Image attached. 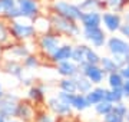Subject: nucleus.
Returning a JSON list of instances; mask_svg holds the SVG:
<instances>
[{
  "label": "nucleus",
  "mask_w": 129,
  "mask_h": 122,
  "mask_svg": "<svg viewBox=\"0 0 129 122\" xmlns=\"http://www.w3.org/2000/svg\"><path fill=\"white\" fill-rule=\"evenodd\" d=\"M56 10L59 12L60 16H63L66 19H70V20H79L82 19V10L79 9L78 6L75 5H70L68 2H63V0H60V2H56L55 5Z\"/></svg>",
  "instance_id": "f257e3e1"
},
{
  "label": "nucleus",
  "mask_w": 129,
  "mask_h": 122,
  "mask_svg": "<svg viewBox=\"0 0 129 122\" xmlns=\"http://www.w3.org/2000/svg\"><path fill=\"white\" fill-rule=\"evenodd\" d=\"M108 47L112 55H119L129 59V42L119 38H111L108 40Z\"/></svg>",
  "instance_id": "f03ea898"
},
{
  "label": "nucleus",
  "mask_w": 129,
  "mask_h": 122,
  "mask_svg": "<svg viewBox=\"0 0 129 122\" xmlns=\"http://www.w3.org/2000/svg\"><path fill=\"white\" fill-rule=\"evenodd\" d=\"M80 66H82L83 75L86 76L92 83H101L102 80H103L105 72L98 65H88V63H85V65H80Z\"/></svg>",
  "instance_id": "7ed1b4c3"
},
{
  "label": "nucleus",
  "mask_w": 129,
  "mask_h": 122,
  "mask_svg": "<svg viewBox=\"0 0 129 122\" xmlns=\"http://www.w3.org/2000/svg\"><path fill=\"white\" fill-rule=\"evenodd\" d=\"M83 33H85V38L88 39L95 47H102L105 45V33L99 29V26H95V27H85Z\"/></svg>",
  "instance_id": "20e7f679"
},
{
  "label": "nucleus",
  "mask_w": 129,
  "mask_h": 122,
  "mask_svg": "<svg viewBox=\"0 0 129 122\" xmlns=\"http://www.w3.org/2000/svg\"><path fill=\"white\" fill-rule=\"evenodd\" d=\"M53 22H55L56 29L60 30V32H64V33H68V35H73V36L79 35V27L70 19H66L63 16H60V17H55Z\"/></svg>",
  "instance_id": "39448f33"
},
{
  "label": "nucleus",
  "mask_w": 129,
  "mask_h": 122,
  "mask_svg": "<svg viewBox=\"0 0 129 122\" xmlns=\"http://www.w3.org/2000/svg\"><path fill=\"white\" fill-rule=\"evenodd\" d=\"M82 23L85 27H95V26H99L102 22V16L98 10H89L86 13L82 14Z\"/></svg>",
  "instance_id": "423d86ee"
},
{
  "label": "nucleus",
  "mask_w": 129,
  "mask_h": 122,
  "mask_svg": "<svg viewBox=\"0 0 129 122\" xmlns=\"http://www.w3.org/2000/svg\"><path fill=\"white\" fill-rule=\"evenodd\" d=\"M102 20L105 23V27L109 32H116L122 26V23H120V16L116 13H105L102 16Z\"/></svg>",
  "instance_id": "0eeeda50"
},
{
  "label": "nucleus",
  "mask_w": 129,
  "mask_h": 122,
  "mask_svg": "<svg viewBox=\"0 0 129 122\" xmlns=\"http://www.w3.org/2000/svg\"><path fill=\"white\" fill-rule=\"evenodd\" d=\"M0 112L3 115H14L17 113V105H16V99L12 96L2 99L0 101Z\"/></svg>",
  "instance_id": "6e6552de"
},
{
  "label": "nucleus",
  "mask_w": 129,
  "mask_h": 122,
  "mask_svg": "<svg viewBox=\"0 0 129 122\" xmlns=\"http://www.w3.org/2000/svg\"><path fill=\"white\" fill-rule=\"evenodd\" d=\"M106 92L108 90L105 88H96V89H90L86 95V99L90 105H96V103L102 102L106 99Z\"/></svg>",
  "instance_id": "1a4fd4ad"
},
{
  "label": "nucleus",
  "mask_w": 129,
  "mask_h": 122,
  "mask_svg": "<svg viewBox=\"0 0 129 122\" xmlns=\"http://www.w3.org/2000/svg\"><path fill=\"white\" fill-rule=\"evenodd\" d=\"M12 27H13V32L17 38H29L35 33V27L30 26V24H23V23L14 22Z\"/></svg>",
  "instance_id": "9d476101"
},
{
  "label": "nucleus",
  "mask_w": 129,
  "mask_h": 122,
  "mask_svg": "<svg viewBox=\"0 0 129 122\" xmlns=\"http://www.w3.org/2000/svg\"><path fill=\"white\" fill-rule=\"evenodd\" d=\"M19 9L22 12V16H33L37 10V5L35 0H17Z\"/></svg>",
  "instance_id": "9b49d317"
},
{
  "label": "nucleus",
  "mask_w": 129,
  "mask_h": 122,
  "mask_svg": "<svg viewBox=\"0 0 129 122\" xmlns=\"http://www.w3.org/2000/svg\"><path fill=\"white\" fill-rule=\"evenodd\" d=\"M78 66L75 65V63H72V62L69 60H63V62H60V65H59V73L60 75H63V76H75V75H78Z\"/></svg>",
  "instance_id": "f8f14e48"
},
{
  "label": "nucleus",
  "mask_w": 129,
  "mask_h": 122,
  "mask_svg": "<svg viewBox=\"0 0 129 122\" xmlns=\"http://www.w3.org/2000/svg\"><path fill=\"white\" fill-rule=\"evenodd\" d=\"M72 46H62V47H57V50L53 53V59L56 62H63V60H69L72 57Z\"/></svg>",
  "instance_id": "ddd939ff"
},
{
  "label": "nucleus",
  "mask_w": 129,
  "mask_h": 122,
  "mask_svg": "<svg viewBox=\"0 0 129 122\" xmlns=\"http://www.w3.org/2000/svg\"><path fill=\"white\" fill-rule=\"evenodd\" d=\"M42 47L49 53H55L59 47V40L55 36H43L42 39Z\"/></svg>",
  "instance_id": "4468645a"
},
{
  "label": "nucleus",
  "mask_w": 129,
  "mask_h": 122,
  "mask_svg": "<svg viewBox=\"0 0 129 122\" xmlns=\"http://www.w3.org/2000/svg\"><path fill=\"white\" fill-rule=\"evenodd\" d=\"M49 105H50V108L53 109L55 112L60 113V115H64V113H69L70 112V105L62 102L59 98H57V99H50Z\"/></svg>",
  "instance_id": "2eb2a0df"
},
{
  "label": "nucleus",
  "mask_w": 129,
  "mask_h": 122,
  "mask_svg": "<svg viewBox=\"0 0 129 122\" xmlns=\"http://www.w3.org/2000/svg\"><path fill=\"white\" fill-rule=\"evenodd\" d=\"M70 105L75 109H78V111H83V109H86L88 106H90V103L88 102V99H86L85 95H73Z\"/></svg>",
  "instance_id": "dca6fc26"
},
{
  "label": "nucleus",
  "mask_w": 129,
  "mask_h": 122,
  "mask_svg": "<svg viewBox=\"0 0 129 122\" xmlns=\"http://www.w3.org/2000/svg\"><path fill=\"white\" fill-rule=\"evenodd\" d=\"M108 80H109V86H111V89H119V88H122V85H123V82H125L123 76L120 75V72H118V71L109 73Z\"/></svg>",
  "instance_id": "f3484780"
},
{
  "label": "nucleus",
  "mask_w": 129,
  "mask_h": 122,
  "mask_svg": "<svg viewBox=\"0 0 129 122\" xmlns=\"http://www.w3.org/2000/svg\"><path fill=\"white\" fill-rule=\"evenodd\" d=\"M99 63L102 65V69H103L105 73H112V72L119 71V66L116 65L115 60L111 59V57H101V62Z\"/></svg>",
  "instance_id": "a211bd4d"
},
{
  "label": "nucleus",
  "mask_w": 129,
  "mask_h": 122,
  "mask_svg": "<svg viewBox=\"0 0 129 122\" xmlns=\"http://www.w3.org/2000/svg\"><path fill=\"white\" fill-rule=\"evenodd\" d=\"M76 89L80 92V94H88L89 90L92 89V82L86 78V76H83V78H76Z\"/></svg>",
  "instance_id": "6ab92c4d"
},
{
  "label": "nucleus",
  "mask_w": 129,
  "mask_h": 122,
  "mask_svg": "<svg viewBox=\"0 0 129 122\" xmlns=\"http://www.w3.org/2000/svg\"><path fill=\"white\" fill-rule=\"evenodd\" d=\"M85 52H86V46L85 45L75 47L72 50V59L76 63H79V65H85Z\"/></svg>",
  "instance_id": "aec40b11"
},
{
  "label": "nucleus",
  "mask_w": 129,
  "mask_h": 122,
  "mask_svg": "<svg viewBox=\"0 0 129 122\" xmlns=\"http://www.w3.org/2000/svg\"><path fill=\"white\" fill-rule=\"evenodd\" d=\"M123 92H122V88L119 89H111L106 92V101H109L112 103H116V102H120L123 99Z\"/></svg>",
  "instance_id": "412c9836"
},
{
  "label": "nucleus",
  "mask_w": 129,
  "mask_h": 122,
  "mask_svg": "<svg viewBox=\"0 0 129 122\" xmlns=\"http://www.w3.org/2000/svg\"><path fill=\"white\" fill-rule=\"evenodd\" d=\"M112 108H113V103L112 102H109V101H102V102H99V103H96L95 105V111H96L99 115H106V113H109L112 111Z\"/></svg>",
  "instance_id": "4be33fe9"
},
{
  "label": "nucleus",
  "mask_w": 129,
  "mask_h": 122,
  "mask_svg": "<svg viewBox=\"0 0 129 122\" xmlns=\"http://www.w3.org/2000/svg\"><path fill=\"white\" fill-rule=\"evenodd\" d=\"M101 62V57L98 56V53L92 50L90 47L86 46V52H85V63L88 65H98Z\"/></svg>",
  "instance_id": "5701e85b"
},
{
  "label": "nucleus",
  "mask_w": 129,
  "mask_h": 122,
  "mask_svg": "<svg viewBox=\"0 0 129 122\" xmlns=\"http://www.w3.org/2000/svg\"><path fill=\"white\" fill-rule=\"evenodd\" d=\"M60 88L64 92H69V94H75L76 92V80L75 79H63L60 82Z\"/></svg>",
  "instance_id": "b1692460"
},
{
  "label": "nucleus",
  "mask_w": 129,
  "mask_h": 122,
  "mask_svg": "<svg viewBox=\"0 0 129 122\" xmlns=\"http://www.w3.org/2000/svg\"><path fill=\"white\" fill-rule=\"evenodd\" d=\"M103 121L105 122H125V118L118 115V113H115L113 111H111L109 113L103 115Z\"/></svg>",
  "instance_id": "393cba45"
},
{
  "label": "nucleus",
  "mask_w": 129,
  "mask_h": 122,
  "mask_svg": "<svg viewBox=\"0 0 129 122\" xmlns=\"http://www.w3.org/2000/svg\"><path fill=\"white\" fill-rule=\"evenodd\" d=\"M112 111L115 113H118V115H120V116H126V112H128V108H126V105L125 103H122V101L120 102H116L113 103V108H112Z\"/></svg>",
  "instance_id": "a878e982"
},
{
  "label": "nucleus",
  "mask_w": 129,
  "mask_h": 122,
  "mask_svg": "<svg viewBox=\"0 0 129 122\" xmlns=\"http://www.w3.org/2000/svg\"><path fill=\"white\" fill-rule=\"evenodd\" d=\"M96 6H98V0H83L80 6H79V9L89 12V10H95Z\"/></svg>",
  "instance_id": "bb28decb"
},
{
  "label": "nucleus",
  "mask_w": 129,
  "mask_h": 122,
  "mask_svg": "<svg viewBox=\"0 0 129 122\" xmlns=\"http://www.w3.org/2000/svg\"><path fill=\"white\" fill-rule=\"evenodd\" d=\"M73 95L75 94H69V92H64V90H62L59 94V96L57 98L62 101V102H64V103H68V105H70V102H72V98H73Z\"/></svg>",
  "instance_id": "cd10ccee"
},
{
  "label": "nucleus",
  "mask_w": 129,
  "mask_h": 122,
  "mask_svg": "<svg viewBox=\"0 0 129 122\" xmlns=\"http://www.w3.org/2000/svg\"><path fill=\"white\" fill-rule=\"evenodd\" d=\"M123 3H125V0H108V6L111 7L112 10H119L122 6H123Z\"/></svg>",
  "instance_id": "c85d7f7f"
},
{
  "label": "nucleus",
  "mask_w": 129,
  "mask_h": 122,
  "mask_svg": "<svg viewBox=\"0 0 129 122\" xmlns=\"http://www.w3.org/2000/svg\"><path fill=\"white\" fill-rule=\"evenodd\" d=\"M0 7L5 10V12L13 9L14 7V0H0Z\"/></svg>",
  "instance_id": "c756f323"
},
{
  "label": "nucleus",
  "mask_w": 129,
  "mask_h": 122,
  "mask_svg": "<svg viewBox=\"0 0 129 122\" xmlns=\"http://www.w3.org/2000/svg\"><path fill=\"white\" fill-rule=\"evenodd\" d=\"M119 72H120V75L123 76V79H129V62H126V65L120 68Z\"/></svg>",
  "instance_id": "7c9ffc66"
},
{
  "label": "nucleus",
  "mask_w": 129,
  "mask_h": 122,
  "mask_svg": "<svg viewBox=\"0 0 129 122\" xmlns=\"http://www.w3.org/2000/svg\"><path fill=\"white\" fill-rule=\"evenodd\" d=\"M7 39V30H6L5 24L0 22V42H5Z\"/></svg>",
  "instance_id": "2f4dec72"
},
{
  "label": "nucleus",
  "mask_w": 129,
  "mask_h": 122,
  "mask_svg": "<svg viewBox=\"0 0 129 122\" xmlns=\"http://www.w3.org/2000/svg\"><path fill=\"white\" fill-rule=\"evenodd\" d=\"M42 96H43V94H42L40 89H36V88L30 89V98H33V99H40Z\"/></svg>",
  "instance_id": "473e14b6"
},
{
  "label": "nucleus",
  "mask_w": 129,
  "mask_h": 122,
  "mask_svg": "<svg viewBox=\"0 0 129 122\" xmlns=\"http://www.w3.org/2000/svg\"><path fill=\"white\" fill-rule=\"evenodd\" d=\"M122 92H123V96L129 98V79H125L123 85H122Z\"/></svg>",
  "instance_id": "72a5a7b5"
},
{
  "label": "nucleus",
  "mask_w": 129,
  "mask_h": 122,
  "mask_svg": "<svg viewBox=\"0 0 129 122\" xmlns=\"http://www.w3.org/2000/svg\"><path fill=\"white\" fill-rule=\"evenodd\" d=\"M119 30L122 32V35H123V36H126V38L129 39V22H126L125 24H122Z\"/></svg>",
  "instance_id": "f704fd0d"
},
{
  "label": "nucleus",
  "mask_w": 129,
  "mask_h": 122,
  "mask_svg": "<svg viewBox=\"0 0 129 122\" xmlns=\"http://www.w3.org/2000/svg\"><path fill=\"white\" fill-rule=\"evenodd\" d=\"M39 122H53V119H52L49 115H42L40 119H39Z\"/></svg>",
  "instance_id": "c9c22d12"
},
{
  "label": "nucleus",
  "mask_w": 129,
  "mask_h": 122,
  "mask_svg": "<svg viewBox=\"0 0 129 122\" xmlns=\"http://www.w3.org/2000/svg\"><path fill=\"white\" fill-rule=\"evenodd\" d=\"M26 65L33 68V66H36V60H35L33 57H27V59H26Z\"/></svg>",
  "instance_id": "e433bc0d"
},
{
  "label": "nucleus",
  "mask_w": 129,
  "mask_h": 122,
  "mask_svg": "<svg viewBox=\"0 0 129 122\" xmlns=\"http://www.w3.org/2000/svg\"><path fill=\"white\" fill-rule=\"evenodd\" d=\"M6 115H3V113H0V122H6Z\"/></svg>",
  "instance_id": "4c0bfd02"
},
{
  "label": "nucleus",
  "mask_w": 129,
  "mask_h": 122,
  "mask_svg": "<svg viewBox=\"0 0 129 122\" xmlns=\"http://www.w3.org/2000/svg\"><path fill=\"white\" fill-rule=\"evenodd\" d=\"M125 19H126V22H129V10L125 13Z\"/></svg>",
  "instance_id": "58836bf2"
},
{
  "label": "nucleus",
  "mask_w": 129,
  "mask_h": 122,
  "mask_svg": "<svg viewBox=\"0 0 129 122\" xmlns=\"http://www.w3.org/2000/svg\"><path fill=\"white\" fill-rule=\"evenodd\" d=\"M125 118H126V121L129 122V109H128V112H126V116H125Z\"/></svg>",
  "instance_id": "ea45409f"
},
{
  "label": "nucleus",
  "mask_w": 129,
  "mask_h": 122,
  "mask_svg": "<svg viewBox=\"0 0 129 122\" xmlns=\"http://www.w3.org/2000/svg\"><path fill=\"white\" fill-rule=\"evenodd\" d=\"M2 95H3V94H2V88H0V98H2Z\"/></svg>",
  "instance_id": "a19ab883"
},
{
  "label": "nucleus",
  "mask_w": 129,
  "mask_h": 122,
  "mask_svg": "<svg viewBox=\"0 0 129 122\" xmlns=\"http://www.w3.org/2000/svg\"><path fill=\"white\" fill-rule=\"evenodd\" d=\"M98 2H108V0H98Z\"/></svg>",
  "instance_id": "79ce46f5"
},
{
  "label": "nucleus",
  "mask_w": 129,
  "mask_h": 122,
  "mask_svg": "<svg viewBox=\"0 0 129 122\" xmlns=\"http://www.w3.org/2000/svg\"><path fill=\"white\" fill-rule=\"evenodd\" d=\"M12 122H14V121H12Z\"/></svg>",
  "instance_id": "37998d69"
}]
</instances>
